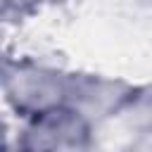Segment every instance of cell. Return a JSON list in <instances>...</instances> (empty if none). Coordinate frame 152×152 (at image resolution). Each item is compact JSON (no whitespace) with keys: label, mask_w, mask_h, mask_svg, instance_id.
I'll list each match as a JSON object with an SVG mask.
<instances>
[{"label":"cell","mask_w":152,"mask_h":152,"mask_svg":"<svg viewBox=\"0 0 152 152\" xmlns=\"http://www.w3.org/2000/svg\"><path fill=\"white\" fill-rule=\"evenodd\" d=\"M83 124L81 119L69 109H45L40 112L33 124L26 128L21 150L24 152H57L64 145H74L83 138Z\"/></svg>","instance_id":"obj_1"}]
</instances>
